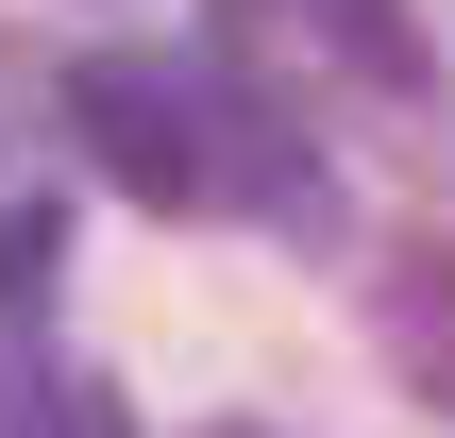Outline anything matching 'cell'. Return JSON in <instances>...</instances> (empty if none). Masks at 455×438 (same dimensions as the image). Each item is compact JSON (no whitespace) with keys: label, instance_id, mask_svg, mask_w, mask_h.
Masks as SVG:
<instances>
[{"label":"cell","instance_id":"7a4b0ae2","mask_svg":"<svg viewBox=\"0 0 455 438\" xmlns=\"http://www.w3.org/2000/svg\"><path fill=\"white\" fill-rule=\"evenodd\" d=\"M203 51L270 68V84H355V101H422V34L405 0H203Z\"/></svg>","mask_w":455,"mask_h":438},{"label":"cell","instance_id":"8992f818","mask_svg":"<svg viewBox=\"0 0 455 438\" xmlns=\"http://www.w3.org/2000/svg\"><path fill=\"white\" fill-rule=\"evenodd\" d=\"M84 438H135V405H118V388H84Z\"/></svg>","mask_w":455,"mask_h":438},{"label":"cell","instance_id":"5b68a950","mask_svg":"<svg viewBox=\"0 0 455 438\" xmlns=\"http://www.w3.org/2000/svg\"><path fill=\"white\" fill-rule=\"evenodd\" d=\"M0 438H84V388H51L17 354V321H0Z\"/></svg>","mask_w":455,"mask_h":438},{"label":"cell","instance_id":"3957f363","mask_svg":"<svg viewBox=\"0 0 455 438\" xmlns=\"http://www.w3.org/2000/svg\"><path fill=\"white\" fill-rule=\"evenodd\" d=\"M388 371L422 405H455V270H388Z\"/></svg>","mask_w":455,"mask_h":438},{"label":"cell","instance_id":"277c9868","mask_svg":"<svg viewBox=\"0 0 455 438\" xmlns=\"http://www.w3.org/2000/svg\"><path fill=\"white\" fill-rule=\"evenodd\" d=\"M51 270H68V203L34 186V203H0V321H34V304H51Z\"/></svg>","mask_w":455,"mask_h":438},{"label":"cell","instance_id":"6da1fadb","mask_svg":"<svg viewBox=\"0 0 455 438\" xmlns=\"http://www.w3.org/2000/svg\"><path fill=\"white\" fill-rule=\"evenodd\" d=\"M68 135L135 186V203H236V101H220V51L169 68V51H84L68 68Z\"/></svg>","mask_w":455,"mask_h":438},{"label":"cell","instance_id":"52a82bcc","mask_svg":"<svg viewBox=\"0 0 455 438\" xmlns=\"http://www.w3.org/2000/svg\"><path fill=\"white\" fill-rule=\"evenodd\" d=\"M203 438H270V422H203Z\"/></svg>","mask_w":455,"mask_h":438}]
</instances>
